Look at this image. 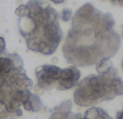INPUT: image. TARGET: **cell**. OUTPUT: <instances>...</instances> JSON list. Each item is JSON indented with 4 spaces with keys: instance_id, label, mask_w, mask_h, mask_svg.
<instances>
[{
    "instance_id": "1",
    "label": "cell",
    "mask_w": 123,
    "mask_h": 119,
    "mask_svg": "<svg viewBox=\"0 0 123 119\" xmlns=\"http://www.w3.org/2000/svg\"><path fill=\"white\" fill-rule=\"evenodd\" d=\"M110 13H103L92 3H85L76 12L64 45L68 63L91 66L103 59H111L119 51L121 40L115 29Z\"/></svg>"
},
{
    "instance_id": "2",
    "label": "cell",
    "mask_w": 123,
    "mask_h": 119,
    "mask_svg": "<svg viewBox=\"0 0 123 119\" xmlns=\"http://www.w3.org/2000/svg\"><path fill=\"white\" fill-rule=\"evenodd\" d=\"M15 13L21 17L19 29L28 48L47 55L53 54L63 39L58 13L41 0H30L18 7Z\"/></svg>"
},
{
    "instance_id": "3",
    "label": "cell",
    "mask_w": 123,
    "mask_h": 119,
    "mask_svg": "<svg viewBox=\"0 0 123 119\" xmlns=\"http://www.w3.org/2000/svg\"><path fill=\"white\" fill-rule=\"evenodd\" d=\"M74 93L79 106H93L123 94V80L116 67L98 75H90L78 82Z\"/></svg>"
},
{
    "instance_id": "4",
    "label": "cell",
    "mask_w": 123,
    "mask_h": 119,
    "mask_svg": "<svg viewBox=\"0 0 123 119\" xmlns=\"http://www.w3.org/2000/svg\"><path fill=\"white\" fill-rule=\"evenodd\" d=\"M62 74V68L55 65L44 64L36 68V77L38 80V86L41 89L49 90L58 82Z\"/></svg>"
},
{
    "instance_id": "5",
    "label": "cell",
    "mask_w": 123,
    "mask_h": 119,
    "mask_svg": "<svg viewBox=\"0 0 123 119\" xmlns=\"http://www.w3.org/2000/svg\"><path fill=\"white\" fill-rule=\"evenodd\" d=\"M81 77V73L76 66H69L62 69L61 77L58 79L57 88L58 90H68L78 85Z\"/></svg>"
},
{
    "instance_id": "6",
    "label": "cell",
    "mask_w": 123,
    "mask_h": 119,
    "mask_svg": "<svg viewBox=\"0 0 123 119\" xmlns=\"http://www.w3.org/2000/svg\"><path fill=\"white\" fill-rule=\"evenodd\" d=\"M83 119H112L107 112L99 107H91L86 109L83 115Z\"/></svg>"
},
{
    "instance_id": "7",
    "label": "cell",
    "mask_w": 123,
    "mask_h": 119,
    "mask_svg": "<svg viewBox=\"0 0 123 119\" xmlns=\"http://www.w3.org/2000/svg\"><path fill=\"white\" fill-rule=\"evenodd\" d=\"M22 105L28 112H39L43 108V103L41 102L40 98L37 94H31L30 98Z\"/></svg>"
},
{
    "instance_id": "8",
    "label": "cell",
    "mask_w": 123,
    "mask_h": 119,
    "mask_svg": "<svg viewBox=\"0 0 123 119\" xmlns=\"http://www.w3.org/2000/svg\"><path fill=\"white\" fill-rule=\"evenodd\" d=\"M95 65H96V72L98 74H103V73L108 72L112 67V62H111L110 59H103L98 63H96Z\"/></svg>"
},
{
    "instance_id": "9",
    "label": "cell",
    "mask_w": 123,
    "mask_h": 119,
    "mask_svg": "<svg viewBox=\"0 0 123 119\" xmlns=\"http://www.w3.org/2000/svg\"><path fill=\"white\" fill-rule=\"evenodd\" d=\"M61 19L64 22H68L72 19V11L68 8H65L61 13Z\"/></svg>"
},
{
    "instance_id": "10",
    "label": "cell",
    "mask_w": 123,
    "mask_h": 119,
    "mask_svg": "<svg viewBox=\"0 0 123 119\" xmlns=\"http://www.w3.org/2000/svg\"><path fill=\"white\" fill-rule=\"evenodd\" d=\"M50 1L53 2V3H55V4H61V3H64L66 0H50Z\"/></svg>"
},
{
    "instance_id": "11",
    "label": "cell",
    "mask_w": 123,
    "mask_h": 119,
    "mask_svg": "<svg viewBox=\"0 0 123 119\" xmlns=\"http://www.w3.org/2000/svg\"><path fill=\"white\" fill-rule=\"evenodd\" d=\"M117 119H123V109L117 114Z\"/></svg>"
},
{
    "instance_id": "12",
    "label": "cell",
    "mask_w": 123,
    "mask_h": 119,
    "mask_svg": "<svg viewBox=\"0 0 123 119\" xmlns=\"http://www.w3.org/2000/svg\"><path fill=\"white\" fill-rule=\"evenodd\" d=\"M112 3H118V4H123V0H109Z\"/></svg>"
},
{
    "instance_id": "13",
    "label": "cell",
    "mask_w": 123,
    "mask_h": 119,
    "mask_svg": "<svg viewBox=\"0 0 123 119\" xmlns=\"http://www.w3.org/2000/svg\"><path fill=\"white\" fill-rule=\"evenodd\" d=\"M122 68H123V61H122Z\"/></svg>"
},
{
    "instance_id": "14",
    "label": "cell",
    "mask_w": 123,
    "mask_h": 119,
    "mask_svg": "<svg viewBox=\"0 0 123 119\" xmlns=\"http://www.w3.org/2000/svg\"><path fill=\"white\" fill-rule=\"evenodd\" d=\"M122 36H123V33H122Z\"/></svg>"
}]
</instances>
